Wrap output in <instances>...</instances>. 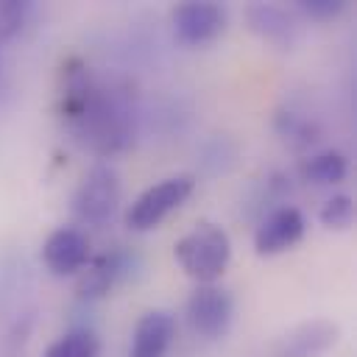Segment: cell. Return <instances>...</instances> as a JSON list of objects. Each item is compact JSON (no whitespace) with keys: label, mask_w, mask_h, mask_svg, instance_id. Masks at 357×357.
Returning <instances> with one entry per match:
<instances>
[{"label":"cell","mask_w":357,"mask_h":357,"mask_svg":"<svg viewBox=\"0 0 357 357\" xmlns=\"http://www.w3.org/2000/svg\"><path fill=\"white\" fill-rule=\"evenodd\" d=\"M173 254L190 279L198 284H212L229 265L231 240L218 223L201 220L173 245Z\"/></svg>","instance_id":"7a4b0ae2"},{"label":"cell","mask_w":357,"mask_h":357,"mask_svg":"<svg viewBox=\"0 0 357 357\" xmlns=\"http://www.w3.org/2000/svg\"><path fill=\"white\" fill-rule=\"evenodd\" d=\"M245 20H248V28L276 45V47H293L296 39H298V22L293 14H287L282 6H273V3H254L248 6L245 11Z\"/></svg>","instance_id":"8fae6325"},{"label":"cell","mask_w":357,"mask_h":357,"mask_svg":"<svg viewBox=\"0 0 357 357\" xmlns=\"http://www.w3.org/2000/svg\"><path fill=\"white\" fill-rule=\"evenodd\" d=\"M304 229H307L304 215L296 206H276L257 226L254 248H257L259 257L282 254V251H287L290 245H296L304 237Z\"/></svg>","instance_id":"ba28073f"},{"label":"cell","mask_w":357,"mask_h":357,"mask_svg":"<svg viewBox=\"0 0 357 357\" xmlns=\"http://www.w3.org/2000/svg\"><path fill=\"white\" fill-rule=\"evenodd\" d=\"M42 357H98V337L89 329H70L53 340Z\"/></svg>","instance_id":"5bb4252c"},{"label":"cell","mask_w":357,"mask_h":357,"mask_svg":"<svg viewBox=\"0 0 357 357\" xmlns=\"http://www.w3.org/2000/svg\"><path fill=\"white\" fill-rule=\"evenodd\" d=\"M276 131L293 148H310L318 139L315 123L301 117V114H296V112H279L276 114Z\"/></svg>","instance_id":"9a60e30c"},{"label":"cell","mask_w":357,"mask_h":357,"mask_svg":"<svg viewBox=\"0 0 357 357\" xmlns=\"http://www.w3.org/2000/svg\"><path fill=\"white\" fill-rule=\"evenodd\" d=\"M173 33L184 45H204L223 33L226 11L209 0H187L173 8Z\"/></svg>","instance_id":"8992f818"},{"label":"cell","mask_w":357,"mask_h":357,"mask_svg":"<svg viewBox=\"0 0 357 357\" xmlns=\"http://www.w3.org/2000/svg\"><path fill=\"white\" fill-rule=\"evenodd\" d=\"M42 259L53 276H73L81 273L89 262V240L81 229L61 226L47 234L42 245Z\"/></svg>","instance_id":"9c48e42d"},{"label":"cell","mask_w":357,"mask_h":357,"mask_svg":"<svg viewBox=\"0 0 357 357\" xmlns=\"http://www.w3.org/2000/svg\"><path fill=\"white\" fill-rule=\"evenodd\" d=\"M120 206V178L109 165H95L78 184L73 198V212L81 223L103 226L114 218Z\"/></svg>","instance_id":"277c9868"},{"label":"cell","mask_w":357,"mask_h":357,"mask_svg":"<svg viewBox=\"0 0 357 357\" xmlns=\"http://www.w3.org/2000/svg\"><path fill=\"white\" fill-rule=\"evenodd\" d=\"M318 220L326 226V229H335V231H346L349 226H351V220H354V201L349 198V195H332L324 206H321V212H318Z\"/></svg>","instance_id":"2e32d148"},{"label":"cell","mask_w":357,"mask_h":357,"mask_svg":"<svg viewBox=\"0 0 357 357\" xmlns=\"http://www.w3.org/2000/svg\"><path fill=\"white\" fill-rule=\"evenodd\" d=\"M126 271H128V259H126L123 251H109V254H100V257L89 259L84 265V271H81L78 284H75L78 298H89L92 301V298L106 296Z\"/></svg>","instance_id":"7c38bea8"},{"label":"cell","mask_w":357,"mask_h":357,"mask_svg":"<svg viewBox=\"0 0 357 357\" xmlns=\"http://www.w3.org/2000/svg\"><path fill=\"white\" fill-rule=\"evenodd\" d=\"M231 296L218 284H198L187 298V321L206 340L223 337L231 326Z\"/></svg>","instance_id":"5b68a950"},{"label":"cell","mask_w":357,"mask_h":357,"mask_svg":"<svg viewBox=\"0 0 357 357\" xmlns=\"http://www.w3.org/2000/svg\"><path fill=\"white\" fill-rule=\"evenodd\" d=\"M349 173V159L340 151H318L301 165V176L312 184H340Z\"/></svg>","instance_id":"4fadbf2b"},{"label":"cell","mask_w":357,"mask_h":357,"mask_svg":"<svg viewBox=\"0 0 357 357\" xmlns=\"http://www.w3.org/2000/svg\"><path fill=\"white\" fill-rule=\"evenodd\" d=\"M195 178L190 173H178L170 178H162L159 184L148 187L134 198V204L126 212V226L131 231H151L156 229L173 209H178L192 195Z\"/></svg>","instance_id":"3957f363"},{"label":"cell","mask_w":357,"mask_h":357,"mask_svg":"<svg viewBox=\"0 0 357 357\" xmlns=\"http://www.w3.org/2000/svg\"><path fill=\"white\" fill-rule=\"evenodd\" d=\"M59 114L75 142L98 156L126 151L134 134V112L126 89L98 81L81 56L61 61Z\"/></svg>","instance_id":"6da1fadb"},{"label":"cell","mask_w":357,"mask_h":357,"mask_svg":"<svg viewBox=\"0 0 357 357\" xmlns=\"http://www.w3.org/2000/svg\"><path fill=\"white\" fill-rule=\"evenodd\" d=\"M343 0H298V8L312 20H332L343 11Z\"/></svg>","instance_id":"ac0fdd59"},{"label":"cell","mask_w":357,"mask_h":357,"mask_svg":"<svg viewBox=\"0 0 357 357\" xmlns=\"http://www.w3.org/2000/svg\"><path fill=\"white\" fill-rule=\"evenodd\" d=\"M337 340H340V326L335 321L312 318V321H301L293 329H287L276 340L273 354L276 357H321Z\"/></svg>","instance_id":"52a82bcc"},{"label":"cell","mask_w":357,"mask_h":357,"mask_svg":"<svg viewBox=\"0 0 357 357\" xmlns=\"http://www.w3.org/2000/svg\"><path fill=\"white\" fill-rule=\"evenodd\" d=\"M173 332H176V318L167 310L145 312L134 326L128 357H165L170 349Z\"/></svg>","instance_id":"30bf717a"},{"label":"cell","mask_w":357,"mask_h":357,"mask_svg":"<svg viewBox=\"0 0 357 357\" xmlns=\"http://www.w3.org/2000/svg\"><path fill=\"white\" fill-rule=\"evenodd\" d=\"M31 14V3L25 0H0V45L17 36Z\"/></svg>","instance_id":"e0dca14e"}]
</instances>
